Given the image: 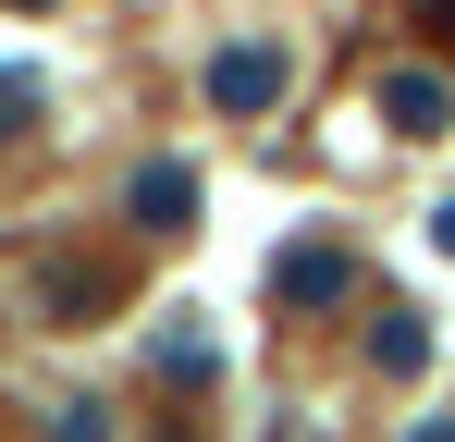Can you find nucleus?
<instances>
[{
    "mask_svg": "<svg viewBox=\"0 0 455 442\" xmlns=\"http://www.w3.org/2000/svg\"><path fill=\"white\" fill-rule=\"evenodd\" d=\"M210 86H222V111H259V99H271V50H222Z\"/></svg>",
    "mask_w": 455,
    "mask_h": 442,
    "instance_id": "nucleus-1",
    "label": "nucleus"
}]
</instances>
